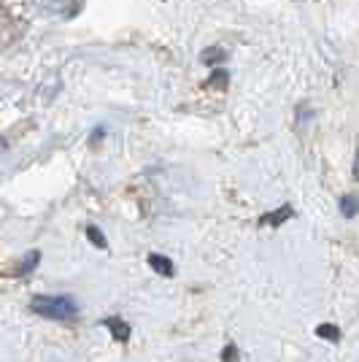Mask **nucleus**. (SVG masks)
Segmentation results:
<instances>
[{
  "instance_id": "obj_1",
  "label": "nucleus",
  "mask_w": 359,
  "mask_h": 362,
  "mask_svg": "<svg viewBox=\"0 0 359 362\" xmlns=\"http://www.w3.org/2000/svg\"><path fill=\"white\" fill-rule=\"evenodd\" d=\"M30 311L51 322H71L79 317V303L71 295H36L30 300Z\"/></svg>"
},
{
  "instance_id": "obj_2",
  "label": "nucleus",
  "mask_w": 359,
  "mask_h": 362,
  "mask_svg": "<svg viewBox=\"0 0 359 362\" xmlns=\"http://www.w3.org/2000/svg\"><path fill=\"white\" fill-rule=\"evenodd\" d=\"M103 324L108 327V333L119 341V343H127L130 341V333H133V327L125 322V319H119V317H108V319H103Z\"/></svg>"
},
{
  "instance_id": "obj_3",
  "label": "nucleus",
  "mask_w": 359,
  "mask_h": 362,
  "mask_svg": "<svg viewBox=\"0 0 359 362\" xmlns=\"http://www.w3.org/2000/svg\"><path fill=\"white\" fill-rule=\"evenodd\" d=\"M149 265H151V271L160 273V276H165V278H171L176 268H173V263H171V257H165V254H149Z\"/></svg>"
},
{
  "instance_id": "obj_4",
  "label": "nucleus",
  "mask_w": 359,
  "mask_h": 362,
  "mask_svg": "<svg viewBox=\"0 0 359 362\" xmlns=\"http://www.w3.org/2000/svg\"><path fill=\"white\" fill-rule=\"evenodd\" d=\"M295 211H292V206H281L278 211H270V214H265L262 219H260V225H273V227H278V225H284L289 217H292Z\"/></svg>"
},
{
  "instance_id": "obj_5",
  "label": "nucleus",
  "mask_w": 359,
  "mask_h": 362,
  "mask_svg": "<svg viewBox=\"0 0 359 362\" xmlns=\"http://www.w3.org/2000/svg\"><path fill=\"white\" fill-rule=\"evenodd\" d=\"M341 211H343V217H354L359 211L357 195H343V197H341Z\"/></svg>"
},
{
  "instance_id": "obj_6",
  "label": "nucleus",
  "mask_w": 359,
  "mask_h": 362,
  "mask_svg": "<svg viewBox=\"0 0 359 362\" xmlns=\"http://www.w3.org/2000/svg\"><path fill=\"white\" fill-rule=\"evenodd\" d=\"M38 260H41V252H30V254L22 260V265H19V268H16L14 273H16V276H27V273L38 265Z\"/></svg>"
},
{
  "instance_id": "obj_7",
  "label": "nucleus",
  "mask_w": 359,
  "mask_h": 362,
  "mask_svg": "<svg viewBox=\"0 0 359 362\" xmlns=\"http://www.w3.org/2000/svg\"><path fill=\"white\" fill-rule=\"evenodd\" d=\"M316 335L324 338V341H341V330L335 324H319L316 327Z\"/></svg>"
},
{
  "instance_id": "obj_8",
  "label": "nucleus",
  "mask_w": 359,
  "mask_h": 362,
  "mask_svg": "<svg viewBox=\"0 0 359 362\" xmlns=\"http://www.w3.org/2000/svg\"><path fill=\"white\" fill-rule=\"evenodd\" d=\"M222 60H225V49H216V46H214V49H206V51H203V62H208V65H214V68H216Z\"/></svg>"
},
{
  "instance_id": "obj_9",
  "label": "nucleus",
  "mask_w": 359,
  "mask_h": 362,
  "mask_svg": "<svg viewBox=\"0 0 359 362\" xmlns=\"http://www.w3.org/2000/svg\"><path fill=\"white\" fill-rule=\"evenodd\" d=\"M230 76H227L225 68H214V73L208 76V87H227Z\"/></svg>"
},
{
  "instance_id": "obj_10",
  "label": "nucleus",
  "mask_w": 359,
  "mask_h": 362,
  "mask_svg": "<svg viewBox=\"0 0 359 362\" xmlns=\"http://www.w3.org/2000/svg\"><path fill=\"white\" fill-rule=\"evenodd\" d=\"M87 238H90L95 246H100V249H106V235H103V230L100 227L90 225L87 227Z\"/></svg>"
},
{
  "instance_id": "obj_11",
  "label": "nucleus",
  "mask_w": 359,
  "mask_h": 362,
  "mask_svg": "<svg viewBox=\"0 0 359 362\" xmlns=\"http://www.w3.org/2000/svg\"><path fill=\"white\" fill-rule=\"evenodd\" d=\"M222 362H238V346L235 343H227L222 349Z\"/></svg>"
},
{
  "instance_id": "obj_12",
  "label": "nucleus",
  "mask_w": 359,
  "mask_h": 362,
  "mask_svg": "<svg viewBox=\"0 0 359 362\" xmlns=\"http://www.w3.org/2000/svg\"><path fill=\"white\" fill-rule=\"evenodd\" d=\"M354 176L359 179V157H357V165H354Z\"/></svg>"
}]
</instances>
